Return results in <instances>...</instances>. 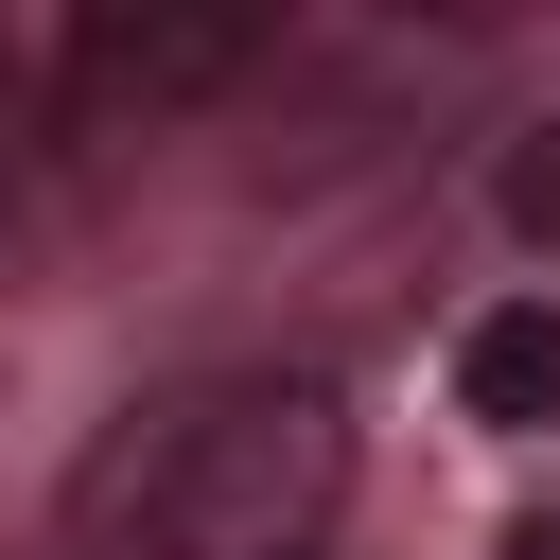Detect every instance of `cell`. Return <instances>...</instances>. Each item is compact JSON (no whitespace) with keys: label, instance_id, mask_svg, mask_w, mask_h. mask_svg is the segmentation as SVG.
Here are the masks:
<instances>
[{"label":"cell","instance_id":"cell-1","mask_svg":"<svg viewBox=\"0 0 560 560\" xmlns=\"http://www.w3.org/2000/svg\"><path fill=\"white\" fill-rule=\"evenodd\" d=\"M332 508H350V402L315 368L158 385L70 472V542L88 560H315Z\"/></svg>","mask_w":560,"mask_h":560},{"label":"cell","instance_id":"cell-2","mask_svg":"<svg viewBox=\"0 0 560 560\" xmlns=\"http://www.w3.org/2000/svg\"><path fill=\"white\" fill-rule=\"evenodd\" d=\"M245 52H262L245 18H105L70 70H88V105H175V88H228Z\"/></svg>","mask_w":560,"mask_h":560},{"label":"cell","instance_id":"cell-3","mask_svg":"<svg viewBox=\"0 0 560 560\" xmlns=\"http://www.w3.org/2000/svg\"><path fill=\"white\" fill-rule=\"evenodd\" d=\"M455 402H472L490 438H542V420H560V298H490V315L455 332Z\"/></svg>","mask_w":560,"mask_h":560},{"label":"cell","instance_id":"cell-4","mask_svg":"<svg viewBox=\"0 0 560 560\" xmlns=\"http://www.w3.org/2000/svg\"><path fill=\"white\" fill-rule=\"evenodd\" d=\"M508 228H525V245H560V122H525V140H508Z\"/></svg>","mask_w":560,"mask_h":560},{"label":"cell","instance_id":"cell-5","mask_svg":"<svg viewBox=\"0 0 560 560\" xmlns=\"http://www.w3.org/2000/svg\"><path fill=\"white\" fill-rule=\"evenodd\" d=\"M490 560H560V508H508V542Z\"/></svg>","mask_w":560,"mask_h":560}]
</instances>
